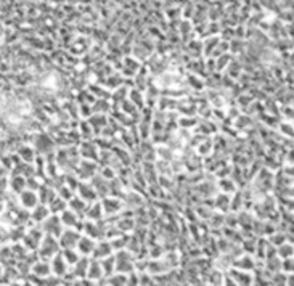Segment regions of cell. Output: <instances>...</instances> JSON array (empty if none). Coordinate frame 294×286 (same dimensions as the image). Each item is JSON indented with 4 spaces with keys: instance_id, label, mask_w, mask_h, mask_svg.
I'll list each match as a JSON object with an SVG mask.
<instances>
[{
    "instance_id": "obj_1",
    "label": "cell",
    "mask_w": 294,
    "mask_h": 286,
    "mask_svg": "<svg viewBox=\"0 0 294 286\" xmlns=\"http://www.w3.org/2000/svg\"><path fill=\"white\" fill-rule=\"evenodd\" d=\"M79 238H81V235H79V231H76L74 229L63 230L61 235L58 236L59 248H61V249H74L77 246Z\"/></svg>"
},
{
    "instance_id": "obj_2",
    "label": "cell",
    "mask_w": 294,
    "mask_h": 286,
    "mask_svg": "<svg viewBox=\"0 0 294 286\" xmlns=\"http://www.w3.org/2000/svg\"><path fill=\"white\" fill-rule=\"evenodd\" d=\"M115 257H116V272H119V274H130L133 270V259L127 251L118 252Z\"/></svg>"
},
{
    "instance_id": "obj_3",
    "label": "cell",
    "mask_w": 294,
    "mask_h": 286,
    "mask_svg": "<svg viewBox=\"0 0 294 286\" xmlns=\"http://www.w3.org/2000/svg\"><path fill=\"white\" fill-rule=\"evenodd\" d=\"M95 244H97L95 239L90 238L89 235H85V236H81V238H79L76 249H77V252H79V254H81V256L89 257V256H92V254H93V249H95Z\"/></svg>"
},
{
    "instance_id": "obj_4",
    "label": "cell",
    "mask_w": 294,
    "mask_h": 286,
    "mask_svg": "<svg viewBox=\"0 0 294 286\" xmlns=\"http://www.w3.org/2000/svg\"><path fill=\"white\" fill-rule=\"evenodd\" d=\"M41 251H42L44 256L53 257V256H57L59 251H61V248H59V243H58V239L55 236L47 235V238L44 239V243H42Z\"/></svg>"
},
{
    "instance_id": "obj_5",
    "label": "cell",
    "mask_w": 294,
    "mask_h": 286,
    "mask_svg": "<svg viewBox=\"0 0 294 286\" xmlns=\"http://www.w3.org/2000/svg\"><path fill=\"white\" fill-rule=\"evenodd\" d=\"M68 270H69V265H68V262L64 261V257L61 256V252H58L57 256H53V261H52V272H53V274L61 278V277L68 275Z\"/></svg>"
},
{
    "instance_id": "obj_6",
    "label": "cell",
    "mask_w": 294,
    "mask_h": 286,
    "mask_svg": "<svg viewBox=\"0 0 294 286\" xmlns=\"http://www.w3.org/2000/svg\"><path fill=\"white\" fill-rule=\"evenodd\" d=\"M89 259L87 257H81L79 261L74 264V265H71L72 267V272L68 275L69 278H72V280H79V278H85L87 275V269H89Z\"/></svg>"
},
{
    "instance_id": "obj_7",
    "label": "cell",
    "mask_w": 294,
    "mask_h": 286,
    "mask_svg": "<svg viewBox=\"0 0 294 286\" xmlns=\"http://www.w3.org/2000/svg\"><path fill=\"white\" fill-rule=\"evenodd\" d=\"M45 231L50 236H55V238H58L59 235H61L63 224H61V221H59V217L52 216L50 219H45Z\"/></svg>"
},
{
    "instance_id": "obj_8",
    "label": "cell",
    "mask_w": 294,
    "mask_h": 286,
    "mask_svg": "<svg viewBox=\"0 0 294 286\" xmlns=\"http://www.w3.org/2000/svg\"><path fill=\"white\" fill-rule=\"evenodd\" d=\"M105 275H103V269H102V264H100L98 259L95 261H90L89 262V269H87V275L85 278H89L92 282H100Z\"/></svg>"
},
{
    "instance_id": "obj_9",
    "label": "cell",
    "mask_w": 294,
    "mask_h": 286,
    "mask_svg": "<svg viewBox=\"0 0 294 286\" xmlns=\"http://www.w3.org/2000/svg\"><path fill=\"white\" fill-rule=\"evenodd\" d=\"M113 246H111V241H98L95 244V249H93V259H98V261H102V259L108 257L113 254Z\"/></svg>"
},
{
    "instance_id": "obj_10",
    "label": "cell",
    "mask_w": 294,
    "mask_h": 286,
    "mask_svg": "<svg viewBox=\"0 0 294 286\" xmlns=\"http://www.w3.org/2000/svg\"><path fill=\"white\" fill-rule=\"evenodd\" d=\"M77 214H74L71 209H64L61 212V217H59V221H61V224L64 225L66 229H72V227H76V225L79 224L77 221Z\"/></svg>"
},
{
    "instance_id": "obj_11",
    "label": "cell",
    "mask_w": 294,
    "mask_h": 286,
    "mask_svg": "<svg viewBox=\"0 0 294 286\" xmlns=\"http://www.w3.org/2000/svg\"><path fill=\"white\" fill-rule=\"evenodd\" d=\"M102 264V269H103V275L105 277H110L113 274H116V257L115 256H108L100 261Z\"/></svg>"
},
{
    "instance_id": "obj_12",
    "label": "cell",
    "mask_w": 294,
    "mask_h": 286,
    "mask_svg": "<svg viewBox=\"0 0 294 286\" xmlns=\"http://www.w3.org/2000/svg\"><path fill=\"white\" fill-rule=\"evenodd\" d=\"M68 209H71L77 216H82V214H85V212H87V203L84 201L82 198H71Z\"/></svg>"
},
{
    "instance_id": "obj_13",
    "label": "cell",
    "mask_w": 294,
    "mask_h": 286,
    "mask_svg": "<svg viewBox=\"0 0 294 286\" xmlns=\"http://www.w3.org/2000/svg\"><path fill=\"white\" fill-rule=\"evenodd\" d=\"M121 203L118 201V199L115 198H106L105 201L102 203V208H103V212H106V214H115V212L118 211H121Z\"/></svg>"
},
{
    "instance_id": "obj_14",
    "label": "cell",
    "mask_w": 294,
    "mask_h": 286,
    "mask_svg": "<svg viewBox=\"0 0 294 286\" xmlns=\"http://www.w3.org/2000/svg\"><path fill=\"white\" fill-rule=\"evenodd\" d=\"M59 252H61V256L64 257V261L68 262L69 267H71V265H74L79 259H81V254L77 252V249H63Z\"/></svg>"
},
{
    "instance_id": "obj_15",
    "label": "cell",
    "mask_w": 294,
    "mask_h": 286,
    "mask_svg": "<svg viewBox=\"0 0 294 286\" xmlns=\"http://www.w3.org/2000/svg\"><path fill=\"white\" fill-rule=\"evenodd\" d=\"M127 285V275L125 274H113L108 277V286H125Z\"/></svg>"
},
{
    "instance_id": "obj_16",
    "label": "cell",
    "mask_w": 294,
    "mask_h": 286,
    "mask_svg": "<svg viewBox=\"0 0 294 286\" xmlns=\"http://www.w3.org/2000/svg\"><path fill=\"white\" fill-rule=\"evenodd\" d=\"M102 212H103L102 204L95 203V204L92 206V209H87L85 214L89 216L90 219H93V221H98V217H102Z\"/></svg>"
},
{
    "instance_id": "obj_17",
    "label": "cell",
    "mask_w": 294,
    "mask_h": 286,
    "mask_svg": "<svg viewBox=\"0 0 294 286\" xmlns=\"http://www.w3.org/2000/svg\"><path fill=\"white\" fill-rule=\"evenodd\" d=\"M283 248L278 251V254L282 256L283 259H288V257H291L293 256V246H290V244H282Z\"/></svg>"
},
{
    "instance_id": "obj_18",
    "label": "cell",
    "mask_w": 294,
    "mask_h": 286,
    "mask_svg": "<svg viewBox=\"0 0 294 286\" xmlns=\"http://www.w3.org/2000/svg\"><path fill=\"white\" fill-rule=\"evenodd\" d=\"M71 286H98L97 282H92L89 278H79V280H74Z\"/></svg>"
},
{
    "instance_id": "obj_19",
    "label": "cell",
    "mask_w": 294,
    "mask_h": 286,
    "mask_svg": "<svg viewBox=\"0 0 294 286\" xmlns=\"http://www.w3.org/2000/svg\"><path fill=\"white\" fill-rule=\"evenodd\" d=\"M125 286H138V277H135V274L127 275V285Z\"/></svg>"
},
{
    "instance_id": "obj_20",
    "label": "cell",
    "mask_w": 294,
    "mask_h": 286,
    "mask_svg": "<svg viewBox=\"0 0 294 286\" xmlns=\"http://www.w3.org/2000/svg\"><path fill=\"white\" fill-rule=\"evenodd\" d=\"M36 270H37L39 275H49L50 274V267H49V265H42V267H37Z\"/></svg>"
},
{
    "instance_id": "obj_21",
    "label": "cell",
    "mask_w": 294,
    "mask_h": 286,
    "mask_svg": "<svg viewBox=\"0 0 294 286\" xmlns=\"http://www.w3.org/2000/svg\"><path fill=\"white\" fill-rule=\"evenodd\" d=\"M225 286H238V285L232 277H229V278H225Z\"/></svg>"
},
{
    "instance_id": "obj_22",
    "label": "cell",
    "mask_w": 294,
    "mask_h": 286,
    "mask_svg": "<svg viewBox=\"0 0 294 286\" xmlns=\"http://www.w3.org/2000/svg\"><path fill=\"white\" fill-rule=\"evenodd\" d=\"M59 286H71V285H69V283H61Z\"/></svg>"
}]
</instances>
